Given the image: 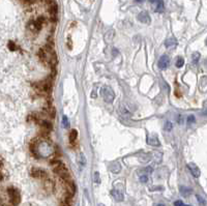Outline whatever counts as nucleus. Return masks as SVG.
Returning a JSON list of instances; mask_svg holds the SVG:
<instances>
[{
	"mask_svg": "<svg viewBox=\"0 0 207 206\" xmlns=\"http://www.w3.org/2000/svg\"><path fill=\"white\" fill-rule=\"evenodd\" d=\"M32 176L34 177H37V178H45L47 177V173L42 169H33L32 170Z\"/></svg>",
	"mask_w": 207,
	"mask_h": 206,
	"instance_id": "nucleus-11",
	"label": "nucleus"
},
{
	"mask_svg": "<svg viewBox=\"0 0 207 206\" xmlns=\"http://www.w3.org/2000/svg\"><path fill=\"white\" fill-rule=\"evenodd\" d=\"M140 181L142 182V183H146L148 181V176H147V174H141L140 175Z\"/></svg>",
	"mask_w": 207,
	"mask_h": 206,
	"instance_id": "nucleus-27",
	"label": "nucleus"
},
{
	"mask_svg": "<svg viewBox=\"0 0 207 206\" xmlns=\"http://www.w3.org/2000/svg\"><path fill=\"white\" fill-rule=\"evenodd\" d=\"M151 4H154V12L155 13H163L165 10V4H164V1H161V0H157V1H151Z\"/></svg>",
	"mask_w": 207,
	"mask_h": 206,
	"instance_id": "nucleus-9",
	"label": "nucleus"
},
{
	"mask_svg": "<svg viewBox=\"0 0 207 206\" xmlns=\"http://www.w3.org/2000/svg\"><path fill=\"white\" fill-rule=\"evenodd\" d=\"M147 143L151 146H159V140L157 138V136H147Z\"/></svg>",
	"mask_w": 207,
	"mask_h": 206,
	"instance_id": "nucleus-10",
	"label": "nucleus"
},
{
	"mask_svg": "<svg viewBox=\"0 0 207 206\" xmlns=\"http://www.w3.org/2000/svg\"><path fill=\"white\" fill-rule=\"evenodd\" d=\"M50 15L52 20L56 19V16H57V4L53 1H52V6L50 7Z\"/></svg>",
	"mask_w": 207,
	"mask_h": 206,
	"instance_id": "nucleus-13",
	"label": "nucleus"
},
{
	"mask_svg": "<svg viewBox=\"0 0 207 206\" xmlns=\"http://www.w3.org/2000/svg\"><path fill=\"white\" fill-rule=\"evenodd\" d=\"M205 44H206V46H207V38H206V40H205Z\"/></svg>",
	"mask_w": 207,
	"mask_h": 206,
	"instance_id": "nucleus-35",
	"label": "nucleus"
},
{
	"mask_svg": "<svg viewBox=\"0 0 207 206\" xmlns=\"http://www.w3.org/2000/svg\"><path fill=\"white\" fill-rule=\"evenodd\" d=\"M164 128H165V131H167V132H170V131H172L173 128V124L171 121H167L165 124V126H164Z\"/></svg>",
	"mask_w": 207,
	"mask_h": 206,
	"instance_id": "nucleus-23",
	"label": "nucleus"
},
{
	"mask_svg": "<svg viewBox=\"0 0 207 206\" xmlns=\"http://www.w3.org/2000/svg\"><path fill=\"white\" fill-rule=\"evenodd\" d=\"M156 206H165V205H163V204H159V205H156Z\"/></svg>",
	"mask_w": 207,
	"mask_h": 206,
	"instance_id": "nucleus-34",
	"label": "nucleus"
},
{
	"mask_svg": "<svg viewBox=\"0 0 207 206\" xmlns=\"http://www.w3.org/2000/svg\"><path fill=\"white\" fill-rule=\"evenodd\" d=\"M174 205L175 206H191V205H186V204H184L182 201L180 200H177V201H175L174 202Z\"/></svg>",
	"mask_w": 207,
	"mask_h": 206,
	"instance_id": "nucleus-29",
	"label": "nucleus"
},
{
	"mask_svg": "<svg viewBox=\"0 0 207 206\" xmlns=\"http://www.w3.org/2000/svg\"><path fill=\"white\" fill-rule=\"evenodd\" d=\"M199 59H200V53H199V52H194V53H193V55H192L193 63H194V64L198 63Z\"/></svg>",
	"mask_w": 207,
	"mask_h": 206,
	"instance_id": "nucleus-20",
	"label": "nucleus"
},
{
	"mask_svg": "<svg viewBox=\"0 0 207 206\" xmlns=\"http://www.w3.org/2000/svg\"><path fill=\"white\" fill-rule=\"evenodd\" d=\"M45 187H46L47 190H52L53 189V182H52L51 180L47 179L46 181H45Z\"/></svg>",
	"mask_w": 207,
	"mask_h": 206,
	"instance_id": "nucleus-25",
	"label": "nucleus"
},
{
	"mask_svg": "<svg viewBox=\"0 0 207 206\" xmlns=\"http://www.w3.org/2000/svg\"><path fill=\"white\" fill-rule=\"evenodd\" d=\"M62 126L65 128H69V118H67L66 115H63V117H62Z\"/></svg>",
	"mask_w": 207,
	"mask_h": 206,
	"instance_id": "nucleus-21",
	"label": "nucleus"
},
{
	"mask_svg": "<svg viewBox=\"0 0 207 206\" xmlns=\"http://www.w3.org/2000/svg\"><path fill=\"white\" fill-rule=\"evenodd\" d=\"M98 206H105V205H104V204H103V203H100V204H98Z\"/></svg>",
	"mask_w": 207,
	"mask_h": 206,
	"instance_id": "nucleus-33",
	"label": "nucleus"
},
{
	"mask_svg": "<svg viewBox=\"0 0 207 206\" xmlns=\"http://www.w3.org/2000/svg\"><path fill=\"white\" fill-rule=\"evenodd\" d=\"M8 48L12 50V51H15V50H17V46H16V44L13 42H10L8 43Z\"/></svg>",
	"mask_w": 207,
	"mask_h": 206,
	"instance_id": "nucleus-28",
	"label": "nucleus"
},
{
	"mask_svg": "<svg viewBox=\"0 0 207 206\" xmlns=\"http://www.w3.org/2000/svg\"><path fill=\"white\" fill-rule=\"evenodd\" d=\"M197 199H198V201H199V203H201L202 205H204L205 204V201L202 199V197H200V196H197Z\"/></svg>",
	"mask_w": 207,
	"mask_h": 206,
	"instance_id": "nucleus-32",
	"label": "nucleus"
},
{
	"mask_svg": "<svg viewBox=\"0 0 207 206\" xmlns=\"http://www.w3.org/2000/svg\"><path fill=\"white\" fill-rule=\"evenodd\" d=\"M184 64V59L182 57H178L176 60V66L178 67V69H180V67L183 66Z\"/></svg>",
	"mask_w": 207,
	"mask_h": 206,
	"instance_id": "nucleus-22",
	"label": "nucleus"
},
{
	"mask_svg": "<svg viewBox=\"0 0 207 206\" xmlns=\"http://www.w3.org/2000/svg\"><path fill=\"white\" fill-rule=\"evenodd\" d=\"M7 195L10 197V204L13 206H17L21 202V194L15 187H8L7 189Z\"/></svg>",
	"mask_w": 207,
	"mask_h": 206,
	"instance_id": "nucleus-3",
	"label": "nucleus"
},
{
	"mask_svg": "<svg viewBox=\"0 0 207 206\" xmlns=\"http://www.w3.org/2000/svg\"><path fill=\"white\" fill-rule=\"evenodd\" d=\"M180 193L183 195V196H188V195L192 194V190L188 189V187H180Z\"/></svg>",
	"mask_w": 207,
	"mask_h": 206,
	"instance_id": "nucleus-18",
	"label": "nucleus"
},
{
	"mask_svg": "<svg viewBox=\"0 0 207 206\" xmlns=\"http://www.w3.org/2000/svg\"><path fill=\"white\" fill-rule=\"evenodd\" d=\"M42 126L44 128L45 132H49V131H51L52 128V125L50 122H47V121H42Z\"/></svg>",
	"mask_w": 207,
	"mask_h": 206,
	"instance_id": "nucleus-19",
	"label": "nucleus"
},
{
	"mask_svg": "<svg viewBox=\"0 0 207 206\" xmlns=\"http://www.w3.org/2000/svg\"><path fill=\"white\" fill-rule=\"evenodd\" d=\"M78 139V132L76 130H73L71 133H69V141H71V144H74Z\"/></svg>",
	"mask_w": 207,
	"mask_h": 206,
	"instance_id": "nucleus-14",
	"label": "nucleus"
},
{
	"mask_svg": "<svg viewBox=\"0 0 207 206\" xmlns=\"http://www.w3.org/2000/svg\"><path fill=\"white\" fill-rule=\"evenodd\" d=\"M138 20L143 24H149L151 22V19H150V16L147 12H141L138 15Z\"/></svg>",
	"mask_w": 207,
	"mask_h": 206,
	"instance_id": "nucleus-8",
	"label": "nucleus"
},
{
	"mask_svg": "<svg viewBox=\"0 0 207 206\" xmlns=\"http://www.w3.org/2000/svg\"><path fill=\"white\" fill-rule=\"evenodd\" d=\"M169 64H170V58L167 55L162 56L159 60V63H157V65L161 69H166L169 66Z\"/></svg>",
	"mask_w": 207,
	"mask_h": 206,
	"instance_id": "nucleus-6",
	"label": "nucleus"
},
{
	"mask_svg": "<svg viewBox=\"0 0 207 206\" xmlns=\"http://www.w3.org/2000/svg\"><path fill=\"white\" fill-rule=\"evenodd\" d=\"M165 46L168 49H173L177 46V40L175 38H168L165 42Z\"/></svg>",
	"mask_w": 207,
	"mask_h": 206,
	"instance_id": "nucleus-12",
	"label": "nucleus"
},
{
	"mask_svg": "<svg viewBox=\"0 0 207 206\" xmlns=\"http://www.w3.org/2000/svg\"><path fill=\"white\" fill-rule=\"evenodd\" d=\"M45 111H46L47 114L50 115L51 117H54V115H55V110H54V108L50 105H48L47 107H45Z\"/></svg>",
	"mask_w": 207,
	"mask_h": 206,
	"instance_id": "nucleus-16",
	"label": "nucleus"
},
{
	"mask_svg": "<svg viewBox=\"0 0 207 206\" xmlns=\"http://www.w3.org/2000/svg\"><path fill=\"white\" fill-rule=\"evenodd\" d=\"M110 169H111V171L113 172V173L117 174V173H119V172H120L121 167H120V165H119L118 163H115L114 165H112V167Z\"/></svg>",
	"mask_w": 207,
	"mask_h": 206,
	"instance_id": "nucleus-17",
	"label": "nucleus"
},
{
	"mask_svg": "<svg viewBox=\"0 0 207 206\" xmlns=\"http://www.w3.org/2000/svg\"><path fill=\"white\" fill-rule=\"evenodd\" d=\"M101 94H102L104 101L106 103H112L115 99V93H114L113 89L110 86H104L102 90H101Z\"/></svg>",
	"mask_w": 207,
	"mask_h": 206,
	"instance_id": "nucleus-4",
	"label": "nucleus"
},
{
	"mask_svg": "<svg viewBox=\"0 0 207 206\" xmlns=\"http://www.w3.org/2000/svg\"><path fill=\"white\" fill-rule=\"evenodd\" d=\"M113 37H114V32L111 30V31H109V32L107 33V35H106V37H105V38H106V40H107V42H108V43H110V42H111V40H112V38H113Z\"/></svg>",
	"mask_w": 207,
	"mask_h": 206,
	"instance_id": "nucleus-24",
	"label": "nucleus"
},
{
	"mask_svg": "<svg viewBox=\"0 0 207 206\" xmlns=\"http://www.w3.org/2000/svg\"><path fill=\"white\" fill-rule=\"evenodd\" d=\"M93 178H94V182L95 183H101V176H100V173H98V171L94 172Z\"/></svg>",
	"mask_w": 207,
	"mask_h": 206,
	"instance_id": "nucleus-26",
	"label": "nucleus"
},
{
	"mask_svg": "<svg viewBox=\"0 0 207 206\" xmlns=\"http://www.w3.org/2000/svg\"><path fill=\"white\" fill-rule=\"evenodd\" d=\"M195 120H196V118H195L194 115H190V116L188 117V123H194Z\"/></svg>",
	"mask_w": 207,
	"mask_h": 206,
	"instance_id": "nucleus-30",
	"label": "nucleus"
},
{
	"mask_svg": "<svg viewBox=\"0 0 207 206\" xmlns=\"http://www.w3.org/2000/svg\"><path fill=\"white\" fill-rule=\"evenodd\" d=\"M177 121H178V123H179V124H182V123H183V116L179 114V115H178V117H177Z\"/></svg>",
	"mask_w": 207,
	"mask_h": 206,
	"instance_id": "nucleus-31",
	"label": "nucleus"
},
{
	"mask_svg": "<svg viewBox=\"0 0 207 206\" xmlns=\"http://www.w3.org/2000/svg\"><path fill=\"white\" fill-rule=\"evenodd\" d=\"M31 151L34 155H39L40 157H49L55 153V149L53 145L47 140H42L39 142H34L31 145Z\"/></svg>",
	"mask_w": 207,
	"mask_h": 206,
	"instance_id": "nucleus-1",
	"label": "nucleus"
},
{
	"mask_svg": "<svg viewBox=\"0 0 207 206\" xmlns=\"http://www.w3.org/2000/svg\"><path fill=\"white\" fill-rule=\"evenodd\" d=\"M111 195H112V197H113L114 200L117 201V202H121V201L123 200L124 194H123V190H122V187H121L120 183L113 187V190L111 191Z\"/></svg>",
	"mask_w": 207,
	"mask_h": 206,
	"instance_id": "nucleus-5",
	"label": "nucleus"
},
{
	"mask_svg": "<svg viewBox=\"0 0 207 206\" xmlns=\"http://www.w3.org/2000/svg\"><path fill=\"white\" fill-rule=\"evenodd\" d=\"M52 167H53V170L55 173H57L58 175L60 176L61 178H63L64 180H69V174L67 169L65 168L64 164L59 160H56V162L52 163Z\"/></svg>",
	"mask_w": 207,
	"mask_h": 206,
	"instance_id": "nucleus-2",
	"label": "nucleus"
},
{
	"mask_svg": "<svg viewBox=\"0 0 207 206\" xmlns=\"http://www.w3.org/2000/svg\"><path fill=\"white\" fill-rule=\"evenodd\" d=\"M78 163H79V165L82 167H84L85 165H86V158H85L83 153H80V154L78 155Z\"/></svg>",
	"mask_w": 207,
	"mask_h": 206,
	"instance_id": "nucleus-15",
	"label": "nucleus"
},
{
	"mask_svg": "<svg viewBox=\"0 0 207 206\" xmlns=\"http://www.w3.org/2000/svg\"><path fill=\"white\" fill-rule=\"evenodd\" d=\"M188 169L190 170V172L192 173V175L194 176V177L198 178L200 176V174H201V172H200V169L198 168L197 165H195L194 163H190V164H188Z\"/></svg>",
	"mask_w": 207,
	"mask_h": 206,
	"instance_id": "nucleus-7",
	"label": "nucleus"
}]
</instances>
